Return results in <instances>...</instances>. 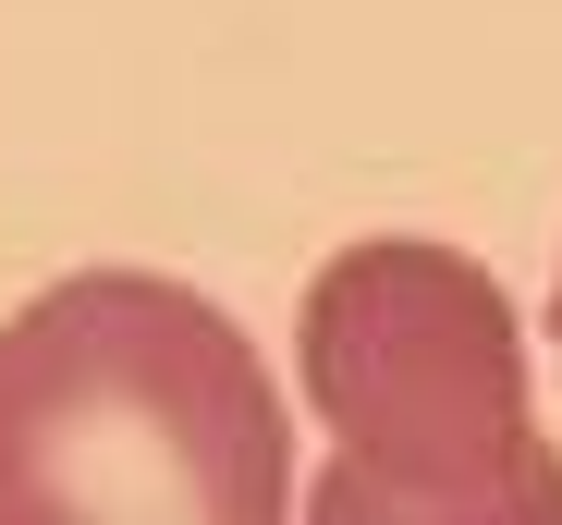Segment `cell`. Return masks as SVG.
I'll use <instances>...</instances> for the list:
<instances>
[{"mask_svg": "<svg viewBox=\"0 0 562 525\" xmlns=\"http://www.w3.org/2000/svg\"><path fill=\"white\" fill-rule=\"evenodd\" d=\"M306 415L355 465H490L526 441V330L502 282L440 232H367L294 318Z\"/></svg>", "mask_w": 562, "mask_h": 525, "instance_id": "obj_2", "label": "cell"}, {"mask_svg": "<svg viewBox=\"0 0 562 525\" xmlns=\"http://www.w3.org/2000/svg\"><path fill=\"white\" fill-rule=\"evenodd\" d=\"M306 525H562V453L526 441L490 465H318Z\"/></svg>", "mask_w": 562, "mask_h": 525, "instance_id": "obj_3", "label": "cell"}, {"mask_svg": "<svg viewBox=\"0 0 562 525\" xmlns=\"http://www.w3.org/2000/svg\"><path fill=\"white\" fill-rule=\"evenodd\" d=\"M0 525H294L281 379L196 282H49L0 330Z\"/></svg>", "mask_w": 562, "mask_h": 525, "instance_id": "obj_1", "label": "cell"}, {"mask_svg": "<svg viewBox=\"0 0 562 525\" xmlns=\"http://www.w3.org/2000/svg\"><path fill=\"white\" fill-rule=\"evenodd\" d=\"M550 342H562V282H550Z\"/></svg>", "mask_w": 562, "mask_h": 525, "instance_id": "obj_4", "label": "cell"}]
</instances>
